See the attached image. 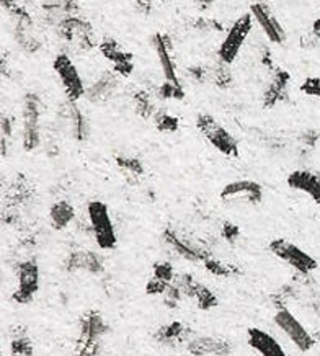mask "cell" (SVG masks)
<instances>
[{
    "label": "cell",
    "mask_w": 320,
    "mask_h": 356,
    "mask_svg": "<svg viewBox=\"0 0 320 356\" xmlns=\"http://www.w3.org/2000/svg\"><path fill=\"white\" fill-rule=\"evenodd\" d=\"M270 250L273 255L288 264L291 268L298 271L301 275H309L314 270H317V260L310 257L307 252L296 245V243L286 241V238H275L270 243Z\"/></svg>",
    "instance_id": "7"
},
{
    "label": "cell",
    "mask_w": 320,
    "mask_h": 356,
    "mask_svg": "<svg viewBox=\"0 0 320 356\" xmlns=\"http://www.w3.org/2000/svg\"><path fill=\"white\" fill-rule=\"evenodd\" d=\"M134 110L143 118H150L154 115L152 100H150L149 93L145 90H139L134 93Z\"/></svg>",
    "instance_id": "20"
},
{
    "label": "cell",
    "mask_w": 320,
    "mask_h": 356,
    "mask_svg": "<svg viewBox=\"0 0 320 356\" xmlns=\"http://www.w3.org/2000/svg\"><path fill=\"white\" fill-rule=\"evenodd\" d=\"M116 162H118V165L123 168L125 172L131 173V175H141V173H143V165H141V162L138 161V159L118 157Z\"/></svg>",
    "instance_id": "24"
},
{
    "label": "cell",
    "mask_w": 320,
    "mask_h": 356,
    "mask_svg": "<svg viewBox=\"0 0 320 356\" xmlns=\"http://www.w3.org/2000/svg\"><path fill=\"white\" fill-rule=\"evenodd\" d=\"M288 186L291 190L299 191L309 196L315 204H320V173L298 168L288 175Z\"/></svg>",
    "instance_id": "14"
},
{
    "label": "cell",
    "mask_w": 320,
    "mask_h": 356,
    "mask_svg": "<svg viewBox=\"0 0 320 356\" xmlns=\"http://www.w3.org/2000/svg\"><path fill=\"white\" fill-rule=\"evenodd\" d=\"M291 82V76L288 70L285 69H273V76L270 79V83L263 92V105L275 106L276 103H280L286 97V92H288V86Z\"/></svg>",
    "instance_id": "16"
},
{
    "label": "cell",
    "mask_w": 320,
    "mask_h": 356,
    "mask_svg": "<svg viewBox=\"0 0 320 356\" xmlns=\"http://www.w3.org/2000/svg\"><path fill=\"white\" fill-rule=\"evenodd\" d=\"M193 2H195L196 6L201 8V10H208V8L211 6H214V3L218 2V0H193Z\"/></svg>",
    "instance_id": "28"
},
{
    "label": "cell",
    "mask_w": 320,
    "mask_h": 356,
    "mask_svg": "<svg viewBox=\"0 0 320 356\" xmlns=\"http://www.w3.org/2000/svg\"><path fill=\"white\" fill-rule=\"evenodd\" d=\"M118 83H120V77L116 76L113 70H106L100 77L97 79L95 83H92L90 88H87L86 97L90 102H103L110 98L113 93L116 92Z\"/></svg>",
    "instance_id": "17"
},
{
    "label": "cell",
    "mask_w": 320,
    "mask_h": 356,
    "mask_svg": "<svg viewBox=\"0 0 320 356\" xmlns=\"http://www.w3.org/2000/svg\"><path fill=\"white\" fill-rule=\"evenodd\" d=\"M74 219V208L65 201H59L51 208V221L56 229H64Z\"/></svg>",
    "instance_id": "19"
},
{
    "label": "cell",
    "mask_w": 320,
    "mask_h": 356,
    "mask_svg": "<svg viewBox=\"0 0 320 356\" xmlns=\"http://www.w3.org/2000/svg\"><path fill=\"white\" fill-rule=\"evenodd\" d=\"M40 111L41 102L36 93H26L23 100V144L31 151L40 143Z\"/></svg>",
    "instance_id": "11"
},
{
    "label": "cell",
    "mask_w": 320,
    "mask_h": 356,
    "mask_svg": "<svg viewBox=\"0 0 320 356\" xmlns=\"http://www.w3.org/2000/svg\"><path fill=\"white\" fill-rule=\"evenodd\" d=\"M87 216L97 245L103 248V250H111V248H115L118 238L115 224L111 221L108 206L103 203V201L93 200L87 204Z\"/></svg>",
    "instance_id": "3"
},
{
    "label": "cell",
    "mask_w": 320,
    "mask_h": 356,
    "mask_svg": "<svg viewBox=\"0 0 320 356\" xmlns=\"http://www.w3.org/2000/svg\"><path fill=\"white\" fill-rule=\"evenodd\" d=\"M160 2H166V0H160Z\"/></svg>",
    "instance_id": "31"
},
{
    "label": "cell",
    "mask_w": 320,
    "mask_h": 356,
    "mask_svg": "<svg viewBox=\"0 0 320 356\" xmlns=\"http://www.w3.org/2000/svg\"><path fill=\"white\" fill-rule=\"evenodd\" d=\"M196 126L205 139L216 151L225 157H239V143L218 120L211 115L201 113L196 116Z\"/></svg>",
    "instance_id": "2"
},
{
    "label": "cell",
    "mask_w": 320,
    "mask_h": 356,
    "mask_svg": "<svg viewBox=\"0 0 320 356\" xmlns=\"http://www.w3.org/2000/svg\"><path fill=\"white\" fill-rule=\"evenodd\" d=\"M159 95L163 100H182L185 97V90H183L182 83H170L163 81L162 86L159 87Z\"/></svg>",
    "instance_id": "21"
},
{
    "label": "cell",
    "mask_w": 320,
    "mask_h": 356,
    "mask_svg": "<svg viewBox=\"0 0 320 356\" xmlns=\"http://www.w3.org/2000/svg\"><path fill=\"white\" fill-rule=\"evenodd\" d=\"M103 58L113 65V72L118 77L128 79L134 72V54L123 48L115 38H106L98 44Z\"/></svg>",
    "instance_id": "10"
},
{
    "label": "cell",
    "mask_w": 320,
    "mask_h": 356,
    "mask_svg": "<svg viewBox=\"0 0 320 356\" xmlns=\"http://www.w3.org/2000/svg\"><path fill=\"white\" fill-rule=\"evenodd\" d=\"M190 353L196 356L216 355V356H227L230 353V346L227 341L211 339V337H203V339L193 340L188 346Z\"/></svg>",
    "instance_id": "18"
},
{
    "label": "cell",
    "mask_w": 320,
    "mask_h": 356,
    "mask_svg": "<svg viewBox=\"0 0 320 356\" xmlns=\"http://www.w3.org/2000/svg\"><path fill=\"white\" fill-rule=\"evenodd\" d=\"M275 325L286 335L299 351H309L315 345L314 337L301 324V321L288 309H280L275 314Z\"/></svg>",
    "instance_id": "8"
},
{
    "label": "cell",
    "mask_w": 320,
    "mask_h": 356,
    "mask_svg": "<svg viewBox=\"0 0 320 356\" xmlns=\"http://www.w3.org/2000/svg\"><path fill=\"white\" fill-rule=\"evenodd\" d=\"M53 69L58 76L61 86L64 88L65 97H67L69 102H79L80 98L86 97L87 88L83 86L82 77H80V72L77 69V65L74 64V60L70 59L69 54L61 53L56 56L54 63H53Z\"/></svg>",
    "instance_id": "5"
},
{
    "label": "cell",
    "mask_w": 320,
    "mask_h": 356,
    "mask_svg": "<svg viewBox=\"0 0 320 356\" xmlns=\"http://www.w3.org/2000/svg\"><path fill=\"white\" fill-rule=\"evenodd\" d=\"M188 74H190V79L196 82H205L206 81V70L201 67V65H195V67L188 69Z\"/></svg>",
    "instance_id": "26"
},
{
    "label": "cell",
    "mask_w": 320,
    "mask_h": 356,
    "mask_svg": "<svg viewBox=\"0 0 320 356\" xmlns=\"http://www.w3.org/2000/svg\"><path fill=\"white\" fill-rule=\"evenodd\" d=\"M134 2H136V7H138L139 10L144 12V13H149L150 7H152L150 0H134Z\"/></svg>",
    "instance_id": "27"
},
{
    "label": "cell",
    "mask_w": 320,
    "mask_h": 356,
    "mask_svg": "<svg viewBox=\"0 0 320 356\" xmlns=\"http://www.w3.org/2000/svg\"><path fill=\"white\" fill-rule=\"evenodd\" d=\"M247 335L250 348L255 350L260 356H288L280 341L268 332L253 327V329H248Z\"/></svg>",
    "instance_id": "15"
},
{
    "label": "cell",
    "mask_w": 320,
    "mask_h": 356,
    "mask_svg": "<svg viewBox=\"0 0 320 356\" xmlns=\"http://www.w3.org/2000/svg\"><path fill=\"white\" fill-rule=\"evenodd\" d=\"M310 33H312L314 36H317V38L320 40V18H317V20L314 22V25H312V31H310Z\"/></svg>",
    "instance_id": "29"
},
{
    "label": "cell",
    "mask_w": 320,
    "mask_h": 356,
    "mask_svg": "<svg viewBox=\"0 0 320 356\" xmlns=\"http://www.w3.org/2000/svg\"><path fill=\"white\" fill-rule=\"evenodd\" d=\"M152 46H154L155 56H157L160 70H162L166 82L182 83L177 72L175 59H173V54H172L173 44H172L170 36L163 35V33H155L152 38Z\"/></svg>",
    "instance_id": "13"
},
{
    "label": "cell",
    "mask_w": 320,
    "mask_h": 356,
    "mask_svg": "<svg viewBox=\"0 0 320 356\" xmlns=\"http://www.w3.org/2000/svg\"><path fill=\"white\" fill-rule=\"evenodd\" d=\"M2 8L15 22V41L26 53H36L41 48L40 40L33 33V22L30 13L22 8L15 0H2Z\"/></svg>",
    "instance_id": "4"
},
{
    "label": "cell",
    "mask_w": 320,
    "mask_h": 356,
    "mask_svg": "<svg viewBox=\"0 0 320 356\" xmlns=\"http://www.w3.org/2000/svg\"><path fill=\"white\" fill-rule=\"evenodd\" d=\"M301 92L304 95L319 98L320 100V77H307L301 83Z\"/></svg>",
    "instance_id": "25"
},
{
    "label": "cell",
    "mask_w": 320,
    "mask_h": 356,
    "mask_svg": "<svg viewBox=\"0 0 320 356\" xmlns=\"http://www.w3.org/2000/svg\"><path fill=\"white\" fill-rule=\"evenodd\" d=\"M250 13L253 17V20L260 30L263 31V35L266 36V40L273 44H283L286 41V31L283 25H281L280 20L275 17V13L271 12V8L266 6V3L257 2L250 7Z\"/></svg>",
    "instance_id": "12"
},
{
    "label": "cell",
    "mask_w": 320,
    "mask_h": 356,
    "mask_svg": "<svg viewBox=\"0 0 320 356\" xmlns=\"http://www.w3.org/2000/svg\"><path fill=\"white\" fill-rule=\"evenodd\" d=\"M213 82L219 88H227L232 83V74H230L227 64H218V67L213 70Z\"/></svg>",
    "instance_id": "22"
},
{
    "label": "cell",
    "mask_w": 320,
    "mask_h": 356,
    "mask_svg": "<svg viewBox=\"0 0 320 356\" xmlns=\"http://www.w3.org/2000/svg\"><path fill=\"white\" fill-rule=\"evenodd\" d=\"M253 23H255V20H253L252 13L247 12L243 13V15H240L237 20L230 25L227 33H225L224 40L221 41L219 44V63L230 65L239 58L240 51H242L243 44H246L248 35H250L253 30Z\"/></svg>",
    "instance_id": "1"
},
{
    "label": "cell",
    "mask_w": 320,
    "mask_h": 356,
    "mask_svg": "<svg viewBox=\"0 0 320 356\" xmlns=\"http://www.w3.org/2000/svg\"><path fill=\"white\" fill-rule=\"evenodd\" d=\"M225 204H258L263 200V186L253 180H234L221 190Z\"/></svg>",
    "instance_id": "9"
},
{
    "label": "cell",
    "mask_w": 320,
    "mask_h": 356,
    "mask_svg": "<svg viewBox=\"0 0 320 356\" xmlns=\"http://www.w3.org/2000/svg\"><path fill=\"white\" fill-rule=\"evenodd\" d=\"M155 124H157L159 131L162 133H175L178 129V118L177 116L167 115V113H155Z\"/></svg>",
    "instance_id": "23"
},
{
    "label": "cell",
    "mask_w": 320,
    "mask_h": 356,
    "mask_svg": "<svg viewBox=\"0 0 320 356\" xmlns=\"http://www.w3.org/2000/svg\"><path fill=\"white\" fill-rule=\"evenodd\" d=\"M72 2H79V0H72Z\"/></svg>",
    "instance_id": "30"
},
{
    "label": "cell",
    "mask_w": 320,
    "mask_h": 356,
    "mask_svg": "<svg viewBox=\"0 0 320 356\" xmlns=\"http://www.w3.org/2000/svg\"><path fill=\"white\" fill-rule=\"evenodd\" d=\"M56 30H58V35L63 38V41H65L70 46H75L77 49L86 51V53L92 51L97 46L95 33H93L90 23L75 15L64 18L56 26Z\"/></svg>",
    "instance_id": "6"
}]
</instances>
